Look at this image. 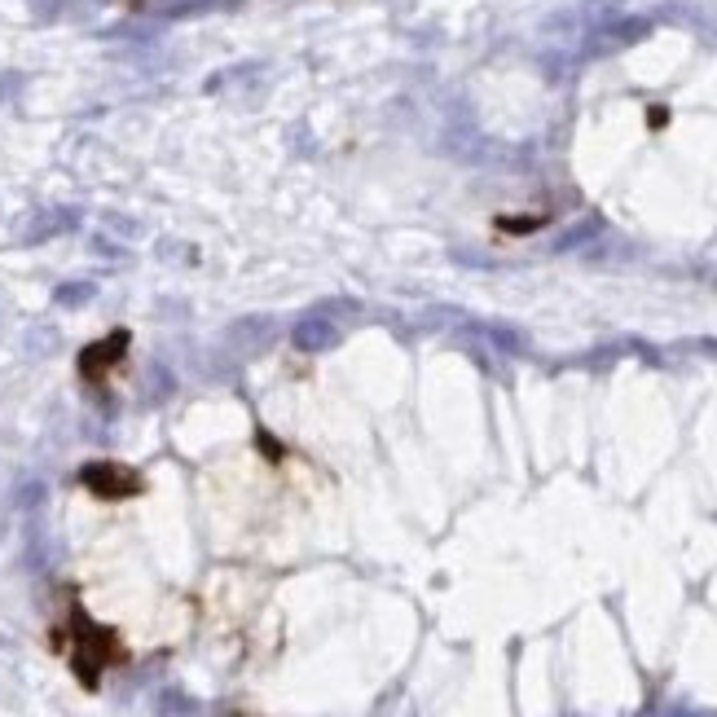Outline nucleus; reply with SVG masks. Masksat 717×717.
<instances>
[{
    "label": "nucleus",
    "mask_w": 717,
    "mask_h": 717,
    "mask_svg": "<svg viewBox=\"0 0 717 717\" xmlns=\"http://www.w3.org/2000/svg\"><path fill=\"white\" fill-rule=\"evenodd\" d=\"M49 643H53V652H58L66 665H71V674H75V682H80L84 691H97L110 669L128 665L124 638L110 630V625L93 621V616L84 612L80 599L66 603L62 621L49 630Z\"/></svg>",
    "instance_id": "nucleus-1"
},
{
    "label": "nucleus",
    "mask_w": 717,
    "mask_h": 717,
    "mask_svg": "<svg viewBox=\"0 0 717 717\" xmlns=\"http://www.w3.org/2000/svg\"><path fill=\"white\" fill-rule=\"evenodd\" d=\"M80 484L102 502H128V498H141V493H146L141 471L124 467V462H110V458L88 462V467L80 471Z\"/></svg>",
    "instance_id": "nucleus-2"
},
{
    "label": "nucleus",
    "mask_w": 717,
    "mask_h": 717,
    "mask_svg": "<svg viewBox=\"0 0 717 717\" xmlns=\"http://www.w3.org/2000/svg\"><path fill=\"white\" fill-rule=\"evenodd\" d=\"M546 216H502L498 229H511V234H533V229H542Z\"/></svg>",
    "instance_id": "nucleus-4"
},
{
    "label": "nucleus",
    "mask_w": 717,
    "mask_h": 717,
    "mask_svg": "<svg viewBox=\"0 0 717 717\" xmlns=\"http://www.w3.org/2000/svg\"><path fill=\"white\" fill-rule=\"evenodd\" d=\"M128 330H115V335H106V339H93L84 352H80V379L84 383H93V388H102V383H110L119 374V366H124V357H128Z\"/></svg>",
    "instance_id": "nucleus-3"
}]
</instances>
